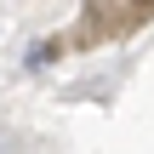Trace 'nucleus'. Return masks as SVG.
Wrapping results in <instances>:
<instances>
[{"instance_id": "obj_1", "label": "nucleus", "mask_w": 154, "mask_h": 154, "mask_svg": "<svg viewBox=\"0 0 154 154\" xmlns=\"http://www.w3.org/2000/svg\"><path fill=\"white\" fill-rule=\"evenodd\" d=\"M131 6H143V11H149V6H154V0H131Z\"/></svg>"}]
</instances>
